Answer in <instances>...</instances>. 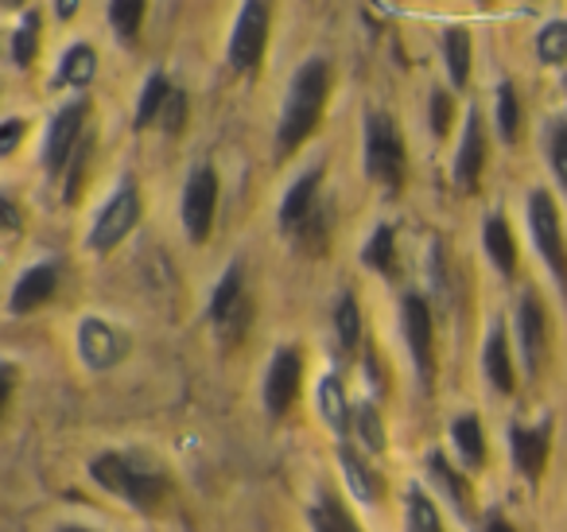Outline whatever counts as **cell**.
Returning <instances> with one entry per match:
<instances>
[{"mask_svg":"<svg viewBox=\"0 0 567 532\" xmlns=\"http://www.w3.org/2000/svg\"><path fill=\"white\" fill-rule=\"evenodd\" d=\"M55 12H59L63 20H71L74 12H79V0H55Z\"/></svg>","mask_w":567,"mask_h":532,"instance_id":"cell-42","label":"cell"},{"mask_svg":"<svg viewBox=\"0 0 567 532\" xmlns=\"http://www.w3.org/2000/svg\"><path fill=\"white\" fill-rule=\"evenodd\" d=\"M90 478H94L102 490H110L113 498H121L125 505H133L136 513H152V509L164 501L167 478L156 467H148L136 454L105 451L90 462Z\"/></svg>","mask_w":567,"mask_h":532,"instance_id":"cell-2","label":"cell"},{"mask_svg":"<svg viewBox=\"0 0 567 532\" xmlns=\"http://www.w3.org/2000/svg\"><path fill=\"white\" fill-rule=\"evenodd\" d=\"M482 532H513V524L505 521L502 513H489V516H486V529H482Z\"/></svg>","mask_w":567,"mask_h":532,"instance_id":"cell-40","label":"cell"},{"mask_svg":"<svg viewBox=\"0 0 567 532\" xmlns=\"http://www.w3.org/2000/svg\"><path fill=\"white\" fill-rule=\"evenodd\" d=\"M300 381H303V358L296 346H280L268 361L265 374V408L268 416H284L292 408V400L300 397Z\"/></svg>","mask_w":567,"mask_h":532,"instance_id":"cell-10","label":"cell"},{"mask_svg":"<svg viewBox=\"0 0 567 532\" xmlns=\"http://www.w3.org/2000/svg\"><path fill=\"white\" fill-rule=\"evenodd\" d=\"M334 330H339L342 354H354L358 338H362V311H358V299L350 296V291L339 299V307H334Z\"/></svg>","mask_w":567,"mask_h":532,"instance_id":"cell-29","label":"cell"},{"mask_svg":"<svg viewBox=\"0 0 567 532\" xmlns=\"http://www.w3.org/2000/svg\"><path fill=\"white\" fill-rule=\"evenodd\" d=\"M482 366H486V381L494 385L497 392H513L517 385V374H513V358H509V338H505V327L494 323L486 335V354H482Z\"/></svg>","mask_w":567,"mask_h":532,"instance_id":"cell-18","label":"cell"},{"mask_svg":"<svg viewBox=\"0 0 567 532\" xmlns=\"http://www.w3.org/2000/svg\"><path fill=\"white\" fill-rule=\"evenodd\" d=\"M404 338H409L412 361H416V374L424 385H432L435 377V327H432V311L420 296H404Z\"/></svg>","mask_w":567,"mask_h":532,"instance_id":"cell-11","label":"cell"},{"mask_svg":"<svg viewBox=\"0 0 567 532\" xmlns=\"http://www.w3.org/2000/svg\"><path fill=\"white\" fill-rule=\"evenodd\" d=\"M136 218H141V195H136L133 183H125V187L113 191V198L102 206V214L94 218V229H90L86 245L94 253H110L113 245L125 242V234L136 226Z\"/></svg>","mask_w":567,"mask_h":532,"instance_id":"cell-8","label":"cell"},{"mask_svg":"<svg viewBox=\"0 0 567 532\" xmlns=\"http://www.w3.org/2000/svg\"><path fill=\"white\" fill-rule=\"evenodd\" d=\"M362 260L370 268H378L381 276H393L396 273V237H393V226H378L373 237L365 242L362 249Z\"/></svg>","mask_w":567,"mask_h":532,"instance_id":"cell-26","label":"cell"},{"mask_svg":"<svg viewBox=\"0 0 567 532\" xmlns=\"http://www.w3.org/2000/svg\"><path fill=\"white\" fill-rule=\"evenodd\" d=\"M94 74H97V55L90 43H74L63 55V63H59V82L63 86H90Z\"/></svg>","mask_w":567,"mask_h":532,"instance_id":"cell-24","label":"cell"},{"mask_svg":"<svg viewBox=\"0 0 567 532\" xmlns=\"http://www.w3.org/2000/svg\"><path fill=\"white\" fill-rule=\"evenodd\" d=\"M35 48H40V12L32 9L24 20H20L17 35H12V59H17V66H32Z\"/></svg>","mask_w":567,"mask_h":532,"instance_id":"cell-31","label":"cell"},{"mask_svg":"<svg viewBox=\"0 0 567 532\" xmlns=\"http://www.w3.org/2000/svg\"><path fill=\"white\" fill-rule=\"evenodd\" d=\"M308 521L316 532H362V524H358L354 516L342 509V501H334L331 493H323V498L308 509Z\"/></svg>","mask_w":567,"mask_h":532,"instance_id":"cell-23","label":"cell"},{"mask_svg":"<svg viewBox=\"0 0 567 532\" xmlns=\"http://www.w3.org/2000/svg\"><path fill=\"white\" fill-rule=\"evenodd\" d=\"M159 125H164V133H179L183 125H187V94H179V90H172V98H167L164 113H159Z\"/></svg>","mask_w":567,"mask_h":532,"instance_id":"cell-37","label":"cell"},{"mask_svg":"<svg viewBox=\"0 0 567 532\" xmlns=\"http://www.w3.org/2000/svg\"><path fill=\"white\" fill-rule=\"evenodd\" d=\"M517 338H520V358H525L528 377L540 374L544 354H548V319L536 299V291H525L517 304Z\"/></svg>","mask_w":567,"mask_h":532,"instance_id":"cell-12","label":"cell"},{"mask_svg":"<svg viewBox=\"0 0 567 532\" xmlns=\"http://www.w3.org/2000/svg\"><path fill=\"white\" fill-rule=\"evenodd\" d=\"M517 129H520L517 90H513V82H502V86H497V133H502L505 144H513L517 141Z\"/></svg>","mask_w":567,"mask_h":532,"instance_id":"cell-30","label":"cell"},{"mask_svg":"<svg viewBox=\"0 0 567 532\" xmlns=\"http://www.w3.org/2000/svg\"><path fill=\"white\" fill-rule=\"evenodd\" d=\"M55 288H59V265H55V260H43V265H32V268H28V273L17 280V288H12L9 311H12V315L35 311V307H43L51 296H55Z\"/></svg>","mask_w":567,"mask_h":532,"instance_id":"cell-16","label":"cell"},{"mask_svg":"<svg viewBox=\"0 0 567 532\" xmlns=\"http://www.w3.org/2000/svg\"><path fill=\"white\" fill-rule=\"evenodd\" d=\"M144 9H148V0H110V24L117 32V40L133 43L141 35Z\"/></svg>","mask_w":567,"mask_h":532,"instance_id":"cell-28","label":"cell"},{"mask_svg":"<svg viewBox=\"0 0 567 532\" xmlns=\"http://www.w3.org/2000/svg\"><path fill=\"white\" fill-rule=\"evenodd\" d=\"M327 94H331V63L327 59H308L292 74V86H288V98H284L280 129H276V152L280 156H292L316 133L319 117H323Z\"/></svg>","mask_w":567,"mask_h":532,"instance_id":"cell-1","label":"cell"},{"mask_svg":"<svg viewBox=\"0 0 567 532\" xmlns=\"http://www.w3.org/2000/svg\"><path fill=\"white\" fill-rule=\"evenodd\" d=\"M167 98H172V86H167V79H164V74H152V79L144 82L141 105H136V129L159 125V113H164Z\"/></svg>","mask_w":567,"mask_h":532,"instance_id":"cell-27","label":"cell"},{"mask_svg":"<svg viewBox=\"0 0 567 532\" xmlns=\"http://www.w3.org/2000/svg\"><path fill=\"white\" fill-rule=\"evenodd\" d=\"M55 532H97V529H82V524H63V529H55Z\"/></svg>","mask_w":567,"mask_h":532,"instance_id":"cell-43","label":"cell"},{"mask_svg":"<svg viewBox=\"0 0 567 532\" xmlns=\"http://www.w3.org/2000/svg\"><path fill=\"white\" fill-rule=\"evenodd\" d=\"M443 51H447L451 82L466 86V79H471V35H466V28L451 24L447 32H443Z\"/></svg>","mask_w":567,"mask_h":532,"instance_id":"cell-25","label":"cell"},{"mask_svg":"<svg viewBox=\"0 0 567 532\" xmlns=\"http://www.w3.org/2000/svg\"><path fill=\"white\" fill-rule=\"evenodd\" d=\"M339 467H342V474H347V485L354 490V498L370 501V505L373 501H381L385 485H381V478L373 474V467L354 451V447H339Z\"/></svg>","mask_w":567,"mask_h":532,"instance_id":"cell-19","label":"cell"},{"mask_svg":"<svg viewBox=\"0 0 567 532\" xmlns=\"http://www.w3.org/2000/svg\"><path fill=\"white\" fill-rule=\"evenodd\" d=\"M20 136H24V121H4V129H0V156H12L20 144Z\"/></svg>","mask_w":567,"mask_h":532,"instance_id":"cell-39","label":"cell"},{"mask_svg":"<svg viewBox=\"0 0 567 532\" xmlns=\"http://www.w3.org/2000/svg\"><path fill=\"white\" fill-rule=\"evenodd\" d=\"M354 431H358V439H362V447H370V451H381V447H385V431H381V420L370 405H362L354 412Z\"/></svg>","mask_w":567,"mask_h":532,"instance_id":"cell-36","label":"cell"},{"mask_svg":"<svg viewBox=\"0 0 567 532\" xmlns=\"http://www.w3.org/2000/svg\"><path fill=\"white\" fill-rule=\"evenodd\" d=\"M214 211H218V175H214L210 164H198L190 172L187 187H183V229L195 245L210 237Z\"/></svg>","mask_w":567,"mask_h":532,"instance_id":"cell-7","label":"cell"},{"mask_svg":"<svg viewBox=\"0 0 567 532\" xmlns=\"http://www.w3.org/2000/svg\"><path fill=\"white\" fill-rule=\"evenodd\" d=\"M210 323H214V330H218V335L226 338L229 346L241 342V335L249 330L252 304H249V296H245L241 265H229L226 276L218 280V288H214V296H210Z\"/></svg>","mask_w":567,"mask_h":532,"instance_id":"cell-4","label":"cell"},{"mask_svg":"<svg viewBox=\"0 0 567 532\" xmlns=\"http://www.w3.org/2000/svg\"><path fill=\"white\" fill-rule=\"evenodd\" d=\"M528 226H533V237H536V249L540 257L548 260L551 276L564 284L567 291V245H564V222H559V206L551 203L548 191L536 187L528 195Z\"/></svg>","mask_w":567,"mask_h":532,"instance_id":"cell-5","label":"cell"},{"mask_svg":"<svg viewBox=\"0 0 567 532\" xmlns=\"http://www.w3.org/2000/svg\"><path fill=\"white\" fill-rule=\"evenodd\" d=\"M548 164L551 175L559 180V187L567 191V121H556L548 129Z\"/></svg>","mask_w":567,"mask_h":532,"instance_id":"cell-35","label":"cell"},{"mask_svg":"<svg viewBox=\"0 0 567 532\" xmlns=\"http://www.w3.org/2000/svg\"><path fill=\"white\" fill-rule=\"evenodd\" d=\"M316 400H319V412H323L327 428H334L342 436V431L350 428V420H354V416H350V408H347V392H342L339 377H323V381H319Z\"/></svg>","mask_w":567,"mask_h":532,"instance_id":"cell-22","label":"cell"},{"mask_svg":"<svg viewBox=\"0 0 567 532\" xmlns=\"http://www.w3.org/2000/svg\"><path fill=\"white\" fill-rule=\"evenodd\" d=\"M86 113H90V102L79 98V102L63 105L59 117L51 121L48 129V144H43V164H48L51 175H63L71 167L74 152L82 144V129H86Z\"/></svg>","mask_w":567,"mask_h":532,"instance_id":"cell-9","label":"cell"},{"mask_svg":"<svg viewBox=\"0 0 567 532\" xmlns=\"http://www.w3.org/2000/svg\"><path fill=\"white\" fill-rule=\"evenodd\" d=\"M409 532H443L440 509L424 490H409Z\"/></svg>","mask_w":567,"mask_h":532,"instance_id":"cell-32","label":"cell"},{"mask_svg":"<svg viewBox=\"0 0 567 532\" xmlns=\"http://www.w3.org/2000/svg\"><path fill=\"white\" fill-rule=\"evenodd\" d=\"M536 55H540V63H548V66L564 63L567 59V20H551V24L536 35Z\"/></svg>","mask_w":567,"mask_h":532,"instance_id":"cell-33","label":"cell"},{"mask_svg":"<svg viewBox=\"0 0 567 532\" xmlns=\"http://www.w3.org/2000/svg\"><path fill=\"white\" fill-rule=\"evenodd\" d=\"M427 467H432V478H435V482H440L443 490H447V498L455 501L458 513H466V505H471V493H466L463 478H458L455 470L447 467V459H443V454H432V459H427Z\"/></svg>","mask_w":567,"mask_h":532,"instance_id":"cell-34","label":"cell"},{"mask_svg":"<svg viewBox=\"0 0 567 532\" xmlns=\"http://www.w3.org/2000/svg\"><path fill=\"white\" fill-rule=\"evenodd\" d=\"M0 211H4V222H9V234H17L20 218H17V206H12V198H4V203H0Z\"/></svg>","mask_w":567,"mask_h":532,"instance_id":"cell-41","label":"cell"},{"mask_svg":"<svg viewBox=\"0 0 567 532\" xmlns=\"http://www.w3.org/2000/svg\"><path fill=\"white\" fill-rule=\"evenodd\" d=\"M432 129H435V136H443L451 129V98L443 94V90L432 94Z\"/></svg>","mask_w":567,"mask_h":532,"instance_id":"cell-38","label":"cell"},{"mask_svg":"<svg viewBox=\"0 0 567 532\" xmlns=\"http://www.w3.org/2000/svg\"><path fill=\"white\" fill-rule=\"evenodd\" d=\"M4 4H17V0H4Z\"/></svg>","mask_w":567,"mask_h":532,"instance_id":"cell-44","label":"cell"},{"mask_svg":"<svg viewBox=\"0 0 567 532\" xmlns=\"http://www.w3.org/2000/svg\"><path fill=\"white\" fill-rule=\"evenodd\" d=\"M451 439H455L458 454H463V462L471 470H478L482 462H486V439H482V423L478 416H458L455 423H451Z\"/></svg>","mask_w":567,"mask_h":532,"instance_id":"cell-21","label":"cell"},{"mask_svg":"<svg viewBox=\"0 0 567 532\" xmlns=\"http://www.w3.org/2000/svg\"><path fill=\"white\" fill-rule=\"evenodd\" d=\"M265 43H268V4L265 0H245L241 17L234 24L229 35V66L237 74H252L265 59Z\"/></svg>","mask_w":567,"mask_h":532,"instance_id":"cell-6","label":"cell"},{"mask_svg":"<svg viewBox=\"0 0 567 532\" xmlns=\"http://www.w3.org/2000/svg\"><path fill=\"white\" fill-rule=\"evenodd\" d=\"M125 338L110 327L105 319H82L79 327V354L90 369H110L125 358Z\"/></svg>","mask_w":567,"mask_h":532,"instance_id":"cell-13","label":"cell"},{"mask_svg":"<svg viewBox=\"0 0 567 532\" xmlns=\"http://www.w3.org/2000/svg\"><path fill=\"white\" fill-rule=\"evenodd\" d=\"M486 253L489 260L497 265L502 276H513L517 273V245H513V234H509V222L505 218H486Z\"/></svg>","mask_w":567,"mask_h":532,"instance_id":"cell-20","label":"cell"},{"mask_svg":"<svg viewBox=\"0 0 567 532\" xmlns=\"http://www.w3.org/2000/svg\"><path fill=\"white\" fill-rule=\"evenodd\" d=\"M365 175L373 183H381L389 195H396L404 187L409 156H404V141L389 113H370L365 117Z\"/></svg>","mask_w":567,"mask_h":532,"instance_id":"cell-3","label":"cell"},{"mask_svg":"<svg viewBox=\"0 0 567 532\" xmlns=\"http://www.w3.org/2000/svg\"><path fill=\"white\" fill-rule=\"evenodd\" d=\"M482 164H486V133H482V117L471 110L463 144H458V156H455V187L471 195L482 180Z\"/></svg>","mask_w":567,"mask_h":532,"instance_id":"cell-17","label":"cell"},{"mask_svg":"<svg viewBox=\"0 0 567 532\" xmlns=\"http://www.w3.org/2000/svg\"><path fill=\"white\" fill-rule=\"evenodd\" d=\"M509 447H513V462H517V470L528 478V482H536V478L544 474V462H548L551 420L536 423V428H513Z\"/></svg>","mask_w":567,"mask_h":532,"instance_id":"cell-14","label":"cell"},{"mask_svg":"<svg viewBox=\"0 0 567 532\" xmlns=\"http://www.w3.org/2000/svg\"><path fill=\"white\" fill-rule=\"evenodd\" d=\"M319 183H323V167H311V172H303L300 180L288 187V195H284V203H280V226L288 229V234H300L303 222L316 214Z\"/></svg>","mask_w":567,"mask_h":532,"instance_id":"cell-15","label":"cell"}]
</instances>
